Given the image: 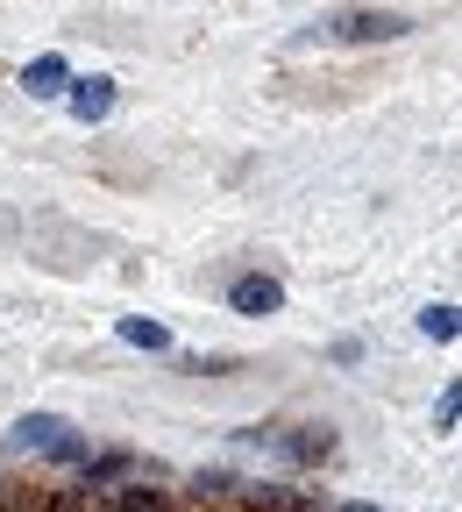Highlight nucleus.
<instances>
[{
    "mask_svg": "<svg viewBox=\"0 0 462 512\" xmlns=\"http://www.w3.org/2000/svg\"><path fill=\"white\" fill-rule=\"evenodd\" d=\"M327 43H391V36H406V15H391V8H335L320 22Z\"/></svg>",
    "mask_w": 462,
    "mask_h": 512,
    "instance_id": "1",
    "label": "nucleus"
},
{
    "mask_svg": "<svg viewBox=\"0 0 462 512\" xmlns=\"http://www.w3.org/2000/svg\"><path fill=\"white\" fill-rule=\"evenodd\" d=\"M15 448H43V456H57V463H86V441L64 427V420H50V413H29V420H15V434H8Z\"/></svg>",
    "mask_w": 462,
    "mask_h": 512,
    "instance_id": "2",
    "label": "nucleus"
},
{
    "mask_svg": "<svg viewBox=\"0 0 462 512\" xmlns=\"http://www.w3.org/2000/svg\"><path fill=\"white\" fill-rule=\"evenodd\" d=\"M228 306L249 313V320H256V313H278V306H285V285H278V278H263V271H249V278L228 285Z\"/></svg>",
    "mask_w": 462,
    "mask_h": 512,
    "instance_id": "3",
    "label": "nucleus"
},
{
    "mask_svg": "<svg viewBox=\"0 0 462 512\" xmlns=\"http://www.w3.org/2000/svg\"><path fill=\"white\" fill-rule=\"evenodd\" d=\"M64 86H72V64H64V57H29V64H22V93L57 100Z\"/></svg>",
    "mask_w": 462,
    "mask_h": 512,
    "instance_id": "4",
    "label": "nucleus"
},
{
    "mask_svg": "<svg viewBox=\"0 0 462 512\" xmlns=\"http://www.w3.org/2000/svg\"><path fill=\"white\" fill-rule=\"evenodd\" d=\"M64 100H72L79 121H107V114H114V86H107V79H72V86H64Z\"/></svg>",
    "mask_w": 462,
    "mask_h": 512,
    "instance_id": "5",
    "label": "nucleus"
},
{
    "mask_svg": "<svg viewBox=\"0 0 462 512\" xmlns=\"http://www.w3.org/2000/svg\"><path fill=\"white\" fill-rule=\"evenodd\" d=\"M278 448L292 463H327L335 456V427H306V434H278Z\"/></svg>",
    "mask_w": 462,
    "mask_h": 512,
    "instance_id": "6",
    "label": "nucleus"
},
{
    "mask_svg": "<svg viewBox=\"0 0 462 512\" xmlns=\"http://www.w3.org/2000/svg\"><path fill=\"white\" fill-rule=\"evenodd\" d=\"M121 342H128V349H171V335L157 328V320H136V313L121 320Z\"/></svg>",
    "mask_w": 462,
    "mask_h": 512,
    "instance_id": "7",
    "label": "nucleus"
},
{
    "mask_svg": "<svg viewBox=\"0 0 462 512\" xmlns=\"http://www.w3.org/2000/svg\"><path fill=\"white\" fill-rule=\"evenodd\" d=\"M420 328H427L434 342H455V306H427V313H420Z\"/></svg>",
    "mask_w": 462,
    "mask_h": 512,
    "instance_id": "8",
    "label": "nucleus"
},
{
    "mask_svg": "<svg viewBox=\"0 0 462 512\" xmlns=\"http://www.w3.org/2000/svg\"><path fill=\"white\" fill-rule=\"evenodd\" d=\"M114 512H171V505H164L157 491H121V498H114Z\"/></svg>",
    "mask_w": 462,
    "mask_h": 512,
    "instance_id": "9",
    "label": "nucleus"
},
{
    "mask_svg": "<svg viewBox=\"0 0 462 512\" xmlns=\"http://www.w3.org/2000/svg\"><path fill=\"white\" fill-rule=\"evenodd\" d=\"M342 512H377V505H342Z\"/></svg>",
    "mask_w": 462,
    "mask_h": 512,
    "instance_id": "10",
    "label": "nucleus"
}]
</instances>
